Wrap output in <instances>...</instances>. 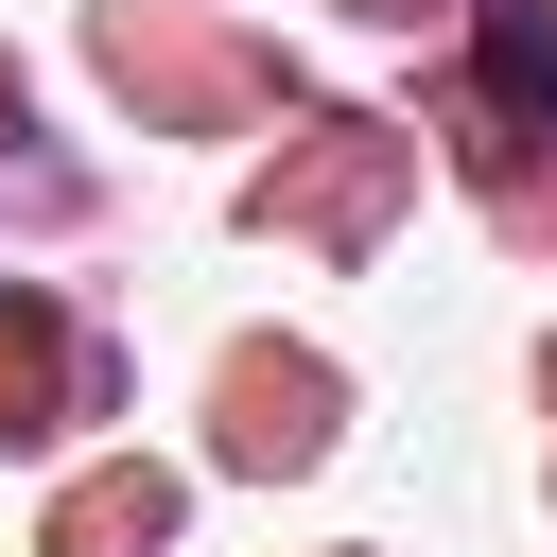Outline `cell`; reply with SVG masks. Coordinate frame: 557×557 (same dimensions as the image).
Listing matches in <instances>:
<instances>
[{
  "instance_id": "obj_1",
  "label": "cell",
  "mask_w": 557,
  "mask_h": 557,
  "mask_svg": "<svg viewBox=\"0 0 557 557\" xmlns=\"http://www.w3.org/2000/svg\"><path fill=\"white\" fill-rule=\"evenodd\" d=\"M487 87H505L522 122H557V17H540V0H487Z\"/></svg>"
}]
</instances>
